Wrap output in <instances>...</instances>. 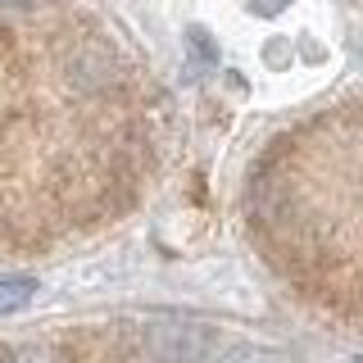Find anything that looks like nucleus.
<instances>
[{"instance_id": "obj_4", "label": "nucleus", "mask_w": 363, "mask_h": 363, "mask_svg": "<svg viewBox=\"0 0 363 363\" xmlns=\"http://www.w3.org/2000/svg\"><path fill=\"white\" fill-rule=\"evenodd\" d=\"M32 295H37V281H32V277H5V281H0V313L23 309Z\"/></svg>"}, {"instance_id": "obj_3", "label": "nucleus", "mask_w": 363, "mask_h": 363, "mask_svg": "<svg viewBox=\"0 0 363 363\" xmlns=\"http://www.w3.org/2000/svg\"><path fill=\"white\" fill-rule=\"evenodd\" d=\"M209 363H286L277 354V350H268V345H223V350H213V359Z\"/></svg>"}, {"instance_id": "obj_6", "label": "nucleus", "mask_w": 363, "mask_h": 363, "mask_svg": "<svg viewBox=\"0 0 363 363\" xmlns=\"http://www.w3.org/2000/svg\"><path fill=\"white\" fill-rule=\"evenodd\" d=\"M250 5H255V9H259V14H277V9H281V5H286V0H250Z\"/></svg>"}, {"instance_id": "obj_1", "label": "nucleus", "mask_w": 363, "mask_h": 363, "mask_svg": "<svg viewBox=\"0 0 363 363\" xmlns=\"http://www.w3.org/2000/svg\"><path fill=\"white\" fill-rule=\"evenodd\" d=\"M141 350L155 363H209L218 350V332H209L204 323H191V318H164V323L145 327Z\"/></svg>"}, {"instance_id": "obj_5", "label": "nucleus", "mask_w": 363, "mask_h": 363, "mask_svg": "<svg viewBox=\"0 0 363 363\" xmlns=\"http://www.w3.org/2000/svg\"><path fill=\"white\" fill-rule=\"evenodd\" d=\"M5 363H50V354H45V350H18V354H9Z\"/></svg>"}, {"instance_id": "obj_2", "label": "nucleus", "mask_w": 363, "mask_h": 363, "mask_svg": "<svg viewBox=\"0 0 363 363\" xmlns=\"http://www.w3.org/2000/svg\"><path fill=\"white\" fill-rule=\"evenodd\" d=\"M64 82L73 91H82V96H100V91H109L118 82V55L96 37L77 41L73 50L64 55Z\"/></svg>"}, {"instance_id": "obj_7", "label": "nucleus", "mask_w": 363, "mask_h": 363, "mask_svg": "<svg viewBox=\"0 0 363 363\" xmlns=\"http://www.w3.org/2000/svg\"><path fill=\"white\" fill-rule=\"evenodd\" d=\"M0 5H14L18 9V5H32V0H0Z\"/></svg>"}, {"instance_id": "obj_8", "label": "nucleus", "mask_w": 363, "mask_h": 363, "mask_svg": "<svg viewBox=\"0 0 363 363\" xmlns=\"http://www.w3.org/2000/svg\"><path fill=\"white\" fill-rule=\"evenodd\" d=\"M0 55H5V32H0Z\"/></svg>"}]
</instances>
